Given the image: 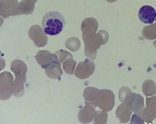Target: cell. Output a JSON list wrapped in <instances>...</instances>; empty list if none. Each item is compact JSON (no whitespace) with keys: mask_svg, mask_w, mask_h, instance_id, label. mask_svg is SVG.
I'll use <instances>...</instances> for the list:
<instances>
[{"mask_svg":"<svg viewBox=\"0 0 156 124\" xmlns=\"http://www.w3.org/2000/svg\"><path fill=\"white\" fill-rule=\"evenodd\" d=\"M41 24L44 32L46 34L58 35L64 28L65 20L64 16L56 11H50L43 17Z\"/></svg>","mask_w":156,"mask_h":124,"instance_id":"obj_1","label":"cell"},{"mask_svg":"<svg viewBox=\"0 0 156 124\" xmlns=\"http://www.w3.org/2000/svg\"><path fill=\"white\" fill-rule=\"evenodd\" d=\"M119 97L120 101L128 109L135 114L141 115L144 105V98L140 94L133 93L128 87L123 86L119 90Z\"/></svg>","mask_w":156,"mask_h":124,"instance_id":"obj_2","label":"cell"},{"mask_svg":"<svg viewBox=\"0 0 156 124\" xmlns=\"http://www.w3.org/2000/svg\"><path fill=\"white\" fill-rule=\"evenodd\" d=\"M115 98V95L111 90L100 89L96 100L97 106L106 111H109L114 106Z\"/></svg>","mask_w":156,"mask_h":124,"instance_id":"obj_3","label":"cell"},{"mask_svg":"<svg viewBox=\"0 0 156 124\" xmlns=\"http://www.w3.org/2000/svg\"><path fill=\"white\" fill-rule=\"evenodd\" d=\"M95 64L92 61L88 59L78 63L74 72L76 76L82 79L89 78L94 72Z\"/></svg>","mask_w":156,"mask_h":124,"instance_id":"obj_4","label":"cell"},{"mask_svg":"<svg viewBox=\"0 0 156 124\" xmlns=\"http://www.w3.org/2000/svg\"><path fill=\"white\" fill-rule=\"evenodd\" d=\"M57 55L49 63L41 67L44 69L47 75L50 78L61 80L63 71Z\"/></svg>","mask_w":156,"mask_h":124,"instance_id":"obj_5","label":"cell"},{"mask_svg":"<svg viewBox=\"0 0 156 124\" xmlns=\"http://www.w3.org/2000/svg\"><path fill=\"white\" fill-rule=\"evenodd\" d=\"M146 105V107L141 112V116L144 121L150 122L156 118V96L147 98Z\"/></svg>","mask_w":156,"mask_h":124,"instance_id":"obj_6","label":"cell"},{"mask_svg":"<svg viewBox=\"0 0 156 124\" xmlns=\"http://www.w3.org/2000/svg\"><path fill=\"white\" fill-rule=\"evenodd\" d=\"M140 20L146 24H151L156 18V12L152 6L145 5L141 7L138 13Z\"/></svg>","mask_w":156,"mask_h":124,"instance_id":"obj_7","label":"cell"},{"mask_svg":"<svg viewBox=\"0 0 156 124\" xmlns=\"http://www.w3.org/2000/svg\"><path fill=\"white\" fill-rule=\"evenodd\" d=\"M27 76L26 74L15 75V80L11 86L12 93L14 96L19 97L24 94V85Z\"/></svg>","mask_w":156,"mask_h":124,"instance_id":"obj_8","label":"cell"},{"mask_svg":"<svg viewBox=\"0 0 156 124\" xmlns=\"http://www.w3.org/2000/svg\"><path fill=\"white\" fill-rule=\"evenodd\" d=\"M96 113L95 110L92 106L86 104L79 112L78 115L79 120L83 123H90L94 118Z\"/></svg>","mask_w":156,"mask_h":124,"instance_id":"obj_9","label":"cell"},{"mask_svg":"<svg viewBox=\"0 0 156 124\" xmlns=\"http://www.w3.org/2000/svg\"><path fill=\"white\" fill-rule=\"evenodd\" d=\"M99 91V89L93 87L86 88L83 92L85 104H91L96 108V100Z\"/></svg>","mask_w":156,"mask_h":124,"instance_id":"obj_10","label":"cell"},{"mask_svg":"<svg viewBox=\"0 0 156 124\" xmlns=\"http://www.w3.org/2000/svg\"><path fill=\"white\" fill-rule=\"evenodd\" d=\"M132 111L128 109L123 103L121 104L117 108L115 114L120 122L126 123L129 120Z\"/></svg>","mask_w":156,"mask_h":124,"instance_id":"obj_11","label":"cell"},{"mask_svg":"<svg viewBox=\"0 0 156 124\" xmlns=\"http://www.w3.org/2000/svg\"><path fill=\"white\" fill-rule=\"evenodd\" d=\"M55 54H51L47 50H40L37 53L36 60L41 67L49 63L55 57Z\"/></svg>","mask_w":156,"mask_h":124,"instance_id":"obj_12","label":"cell"},{"mask_svg":"<svg viewBox=\"0 0 156 124\" xmlns=\"http://www.w3.org/2000/svg\"><path fill=\"white\" fill-rule=\"evenodd\" d=\"M10 68L15 75L26 74L27 71L26 65L23 61L20 60H13L11 63Z\"/></svg>","mask_w":156,"mask_h":124,"instance_id":"obj_13","label":"cell"},{"mask_svg":"<svg viewBox=\"0 0 156 124\" xmlns=\"http://www.w3.org/2000/svg\"><path fill=\"white\" fill-rule=\"evenodd\" d=\"M13 80V76L10 72L7 71L2 72L0 75V89L11 88Z\"/></svg>","mask_w":156,"mask_h":124,"instance_id":"obj_14","label":"cell"},{"mask_svg":"<svg viewBox=\"0 0 156 124\" xmlns=\"http://www.w3.org/2000/svg\"><path fill=\"white\" fill-rule=\"evenodd\" d=\"M142 90L144 94L146 96L154 95L156 94L155 84L152 80H146L143 84Z\"/></svg>","mask_w":156,"mask_h":124,"instance_id":"obj_15","label":"cell"},{"mask_svg":"<svg viewBox=\"0 0 156 124\" xmlns=\"http://www.w3.org/2000/svg\"><path fill=\"white\" fill-rule=\"evenodd\" d=\"M107 111L104 110L96 111L94 118V124H106L108 118Z\"/></svg>","mask_w":156,"mask_h":124,"instance_id":"obj_16","label":"cell"},{"mask_svg":"<svg viewBox=\"0 0 156 124\" xmlns=\"http://www.w3.org/2000/svg\"><path fill=\"white\" fill-rule=\"evenodd\" d=\"M63 68L65 72L69 75H73L76 64V62L72 59L65 60L63 63Z\"/></svg>","mask_w":156,"mask_h":124,"instance_id":"obj_17","label":"cell"},{"mask_svg":"<svg viewBox=\"0 0 156 124\" xmlns=\"http://www.w3.org/2000/svg\"><path fill=\"white\" fill-rule=\"evenodd\" d=\"M56 53L59 55L60 62L62 63L66 60L72 59V55L70 53L65 50H60L56 52Z\"/></svg>","mask_w":156,"mask_h":124,"instance_id":"obj_18","label":"cell"},{"mask_svg":"<svg viewBox=\"0 0 156 124\" xmlns=\"http://www.w3.org/2000/svg\"><path fill=\"white\" fill-rule=\"evenodd\" d=\"M12 93L11 88L0 89V100H4L8 99L10 97Z\"/></svg>","mask_w":156,"mask_h":124,"instance_id":"obj_19","label":"cell"},{"mask_svg":"<svg viewBox=\"0 0 156 124\" xmlns=\"http://www.w3.org/2000/svg\"><path fill=\"white\" fill-rule=\"evenodd\" d=\"M131 124H144V120L140 115L135 114L132 116Z\"/></svg>","mask_w":156,"mask_h":124,"instance_id":"obj_20","label":"cell"},{"mask_svg":"<svg viewBox=\"0 0 156 124\" xmlns=\"http://www.w3.org/2000/svg\"><path fill=\"white\" fill-rule=\"evenodd\" d=\"M17 0H0V5H2V6H4L7 7L13 6L14 4L17 3Z\"/></svg>","mask_w":156,"mask_h":124,"instance_id":"obj_21","label":"cell"},{"mask_svg":"<svg viewBox=\"0 0 156 124\" xmlns=\"http://www.w3.org/2000/svg\"><path fill=\"white\" fill-rule=\"evenodd\" d=\"M109 2H113L116 1L117 0H106Z\"/></svg>","mask_w":156,"mask_h":124,"instance_id":"obj_22","label":"cell"}]
</instances>
